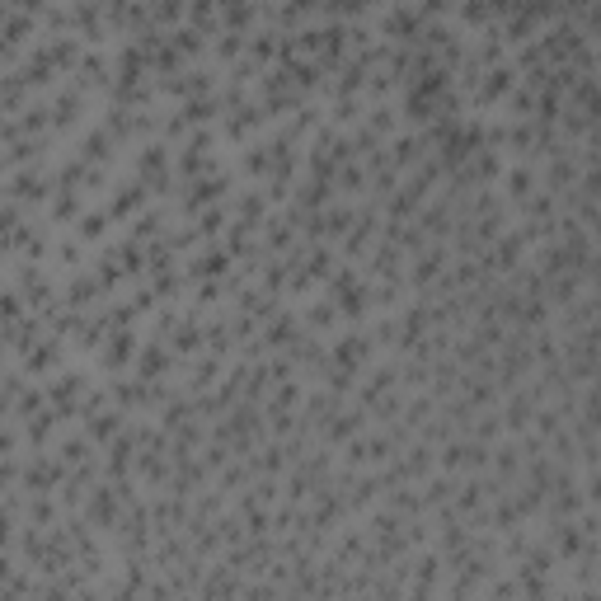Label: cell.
<instances>
[{
    "label": "cell",
    "instance_id": "1",
    "mask_svg": "<svg viewBox=\"0 0 601 601\" xmlns=\"http://www.w3.org/2000/svg\"><path fill=\"white\" fill-rule=\"evenodd\" d=\"M371 353H376V343L367 339V329H348V334H339V343L329 348V367L348 371V376H362V371L371 367Z\"/></svg>",
    "mask_w": 601,
    "mask_h": 601
},
{
    "label": "cell",
    "instance_id": "2",
    "mask_svg": "<svg viewBox=\"0 0 601 601\" xmlns=\"http://www.w3.org/2000/svg\"><path fill=\"white\" fill-rule=\"evenodd\" d=\"M226 198H231V179L207 174L198 184H188L184 202H179V216H198V212H207V207H226Z\"/></svg>",
    "mask_w": 601,
    "mask_h": 601
},
{
    "label": "cell",
    "instance_id": "3",
    "mask_svg": "<svg viewBox=\"0 0 601 601\" xmlns=\"http://www.w3.org/2000/svg\"><path fill=\"white\" fill-rule=\"evenodd\" d=\"M19 479H24V494H52V489H62L66 479V465L57 461V456H38V461H29L24 470H19Z\"/></svg>",
    "mask_w": 601,
    "mask_h": 601
},
{
    "label": "cell",
    "instance_id": "4",
    "mask_svg": "<svg viewBox=\"0 0 601 601\" xmlns=\"http://www.w3.org/2000/svg\"><path fill=\"white\" fill-rule=\"evenodd\" d=\"M498 184H503V193H498V198L508 202V212H512V207H522V202L540 188L536 165H522V160H512V165H503V179H498Z\"/></svg>",
    "mask_w": 601,
    "mask_h": 601
},
{
    "label": "cell",
    "instance_id": "5",
    "mask_svg": "<svg viewBox=\"0 0 601 601\" xmlns=\"http://www.w3.org/2000/svg\"><path fill=\"white\" fill-rule=\"evenodd\" d=\"M170 367H174V353L160 339H151L137 348V371H132V376L151 386V381H170Z\"/></svg>",
    "mask_w": 601,
    "mask_h": 601
},
{
    "label": "cell",
    "instance_id": "6",
    "mask_svg": "<svg viewBox=\"0 0 601 601\" xmlns=\"http://www.w3.org/2000/svg\"><path fill=\"white\" fill-rule=\"evenodd\" d=\"M231 268H235V263H231V254H226V249H221V245H207L198 259L188 263L184 278H188V282H226V273H231Z\"/></svg>",
    "mask_w": 601,
    "mask_h": 601
},
{
    "label": "cell",
    "instance_id": "7",
    "mask_svg": "<svg viewBox=\"0 0 601 601\" xmlns=\"http://www.w3.org/2000/svg\"><path fill=\"white\" fill-rule=\"evenodd\" d=\"M137 348H141L137 334H132V329H118V334H108L104 348H99V367L113 376V371H123L127 362H137Z\"/></svg>",
    "mask_w": 601,
    "mask_h": 601
},
{
    "label": "cell",
    "instance_id": "8",
    "mask_svg": "<svg viewBox=\"0 0 601 601\" xmlns=\"http://www.w3.org/2000/svg\"><path fill=\"white\" fill-rule=\"evenodd\" d=\"M43 198H52V174L47 170L33 165V170H19L15 179H10V202L24 207V202H43Z\"/></svg>",
    "mask_w": 601,
    "mask_h": 601
},
{
    "label": "cell",
    "instance_id": "9",
    "mask_svg": "<svg viewBox=\"0 0 601 601\" xmlns=\"http://www.w3.org/2000/svg\"><path fill=\"white\" fill-rule=\"evenodd\" d=\"M202 329H207V324H202L198 310H193V315L184 310V320L174 324V334H170V343H165V348H170L174 357H198L202 353Z\"/></svg>",
    "mask_w": 601,
    "mask_h": 601
},
{
    "label": "cell",
    "instance_id": "10",
    "mask_svg": "<svg viewBox=\"0 0 601 601\" xmlns=\"http://www.w3.org/2000/svg\"><path fill=\"white\" fill-rule=\"evenodd\" d=\"M80 423H85V437H90V447H108V442H113V437L127 428V414L108 404V409H99V414H90V418H80Z\"/></svg>",
    "mask_w": 601,
    "mask_h": 601
},
{
    "label": "cell",
    "instance_id": "11",
    "mask_svg": "<svg viewBox=\"0 0 601 601\" xmlns=\"http://www.w3.org/2000/svg\"><path fill=\"white\" fill-rule=\"evenodd\" d=\"M146 202H151V193H146V188H141L137 179H132V184H123V188H118V193H113V198H108V207H104V212L113 216V221H123V216L141 212Z\"/></svg>",
    "mask_w": 601,
    "mask_h": 601
},
{
    "label": "cell",
    "instance_id": "12",
    "mask_svg": "<svg viewBox=\"0 0 601 601\" xmlns=\"http://www.w3.org/2000/svg\"><path fill=\"white\" fill-rule=\"evenodd\" d=\"M113 146H118V141L108 137L104 127H94V132H85V141H80V160H85L90 170H104L108 160H113Z\"/></svg>",
    "mask_w": 601,
    "mask_h": 601
},
{
    "label": "cell",
    "instance_id": "13",
    "mask_svg": "<svg viewBox=\"0 0 601 601\" xmlns=\"http://www.w3.org/2000/svg\"><path fill=\"white\" fill-rule=\"evenodd\" d=\"M62 357H66V343L62 339H43L29 357H24V376H47V371L57 367Z\"/></svg>",
    "mask_w": 601,
    "mask_h": 601
},
{
    "label": "cell",
    "instance_id": "14",
    "mask_svg": "<svg viewBox=\"0 0 601 601\" xmlns=\"http://www.w3.org/2000/svg\"><path fill=\"white\" fill-rule=\"evenodd\" d=\"M301 329H306L310 339H320V334H329V329H339V310H334L320 296L315 306H306V315H301Z\"/></svg>",
    "mask_w": 601,
    "mask_h": 601
},
{
    "label": "cell",
    "instance_id": "15",
    "mask_svg": "<svg viewBox=\"0 0 601 601\" xmlns=\"http://www.w3.org/2000/svg\"><path fill=\"white\" fill-rule=\"evenodd\" d=\"M263 216H268V198H263V193H254V188H245V193L235 198V221H240V226H254V231H259Z\"/></svg>",
    "mask_w": 601,
    "mask_h": 601
},
{
    "label": "cell",
    "instance_id": "16",
    "mask_svg": "<svg viewBox=\"0 0 601 601\" xmlns=\"http://www.w3.org/2000/svg\"><path fill=\"white\" fill-rule=\"evenodd\" d=\"M57 461H62L66 470H76V465L94 461V451H90V437H85V432H76V437H62V447H57Z\"/></svg>",
    "mask_w": 601,
    "mask_h": 601
},
{
    "label": "cell",
    "instance_id": "17",
    "mask_svg": "<svg viewBox=\"0 0 601 601\" xmlns=\"http://www.w3.org/2000/svg\"><path fill=\"white\" fill-rule=\"evenodd\" d=\"M80 231H76V240L80 245H94V240H104L108 235V226H113V216L99 207V212H80V221H76Z\"/></svg>",
    "mask_w": 601,
    "mask_h": 601
},
{
    "label": "cell",
    "instance_id": "18",
    "mask_svg": "<svg viewBox=\"0 0 601 601\" xmlns=\"http://www.w3.org/2000/svg\"><path fill=\"white\" fill-rule=\"evenodd\" d=\"M240 170H245V179H268V170H273V155H268V141H254L245 155H240Z\"/></svg>",
    "mask_w": 601,
    "mask_h": 601
},
{
    "label": "cell",
    "instance_id": "19",
    "mask_svg": "<svg viewBox=\"0 0 601 601\" xmlns=\"http://www.w3.org/2000/svg\"><path fill=\"white\" fill-rule=\"evenodd\" d=\"M80 212H85L80 193H71V188H52V221H80Z\"/></svg>",
    "mask_w": 601,
    "mask_h": 601
},
{
    "label": "cell",
    "instance_id": "20",
    "mask_svg": "<svg viewBox=\"0 0 601 601\" xmlns=\"http://www.w3.org/2000/svg\"><path fill=\"white\" fill-rule=\"evenodd\" d=\"M221 226H231V221H226V207H207V212H198L193 235H198V240H212V235H221Z\"/></svg>",
    "mask_w": 601,
    "mask_h": 601
},
{
    "label": "cell",
    "instance_id": "21",
    "mask_svg": "<svg viewBox=\"0 0 601 601\" xmlns=\"http://www.w3.org/2000/svg\"><path fill=\"white\" fill-rule=\"evenodd\" d=\"M57 522V503H52V498L47 494H38L29 503V526H38V531H47V526Z\"/></svg>",
    "mask_w": 601,
    "mask_h": 601
},
{
    "label": "cell",
    "instance_id": "22",
    "mask_svg": "<svg viewBox=\"0 0 601 601\" xmlns=\"http://www.w3.org/2000/svg\"><path fill=\"white\" fill-rule=\"evenodd\" d=\"M52 254H57V263H62V268H76V263L85 259V245H80L76 235H62V240H57V249H52Z\"/></svg>",
    "mask_w": 601,
    "mask_h": 601
},
{
    "label": "cell",
    "instance_id": "23",
    "mask_svg": "<svg viewBox=\"0 0 601 601\" xmlns=\"http://www.w3.org/2000/svg\"><path fill=\"white\" fill-rule=\"evenodd\" d=\"M193 287H198V310H212L216 301L226 296V287H221V282H193Z\"/></svg>",
    "mask_w": 601,
    "mask_h": 601
},
{
    "label": "cell",
    "instance_id": "24",
    "mask_svg": "<svg viewBox=\"0 0 601 601\" xmlns=\"http://www.w3.org/2000/svg\"><path fill=\"white\" fill-rule=\"evenodd\" d=\"M216 57H221V62L240 57V38H235V33H221V43H216Z\"/></svg>",
    "mask_w": 601,
    "mask_h": 601
},
{
    "label": "cell",
    "instance_id": "25",
    "mask_svg": "<svg viewBox=\"0 0 601 601\" xmlns=\"http://www.w3.org/2000/svg\"><path fill=\"white\" fill-rule=\"evenodd\" d=\"M15 447H19L15 428H5V423H0V461H10V456H15Z\"/></svg>",
    "mask_w": 601,
    "mask_h": 601
},
{
    "label": "cell",
    "instance_id": "26",
    "mask_svg": "<svg viewBox=\"0 0 601 601\" xmlns=\"http://www.w3.org/2000/svg\"><path fill=\"white\" fill-rule=\"evenodd\" d=\"M0 254H5V245H0Z\"/></svg>",
    "mask_w": 601,
    "mask_h": 601
}]
</instances>
